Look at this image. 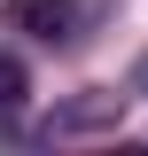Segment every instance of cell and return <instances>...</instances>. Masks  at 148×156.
<instances>
[{
    "mask_svg": "<svg viewBox=\"0 0 148 156\" xmlns=\"http://www.w3.org/2000/svg\"><path fill=\"white\" fill-rule=\"evenodd\" d=\"M0 23L47 39V47H78L86 39V8L78 0H0Z\"/></svg>",
    "mask_w": 148,
    "mask_h": 156,
    "instance_id": "1",
    "label": "cell"
},
{
    "mask_svg": "<svg viewBox=\"0 0 148 156\" xmlns=\"http://www.w3.org/2000/svg\"><path fill=\"white\" fill-rule=\"evenodd\" d=\"M117 117H125V94H86V101H62L47 117V133L70 140V133H93V125H117Z\"/></svg>",
    "mask_w": 148,
    "mask_h": 156,
    "instance_id": "2",
    "label": "cell"
},
{
    "mask_svg": "<svg viewBox=\"0 0 148 156\" xmlns=\"http://www.w3.org/2000/svg\"><path fill=\"white\" fill-rule=\"evenodd\" d=\"M16 101H23V62L0 55V109H16Z\"/></svg>",
    "mask_w": 148,
    "mask_h": 156,
    "instance_id": "3",
    "label": "cell"
}]
</instances>
